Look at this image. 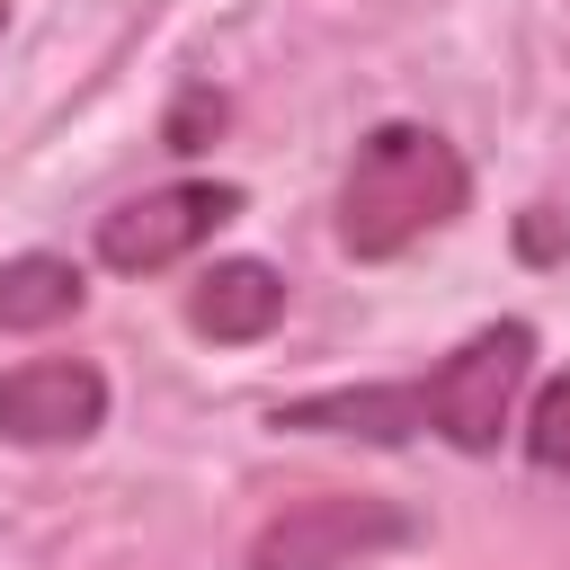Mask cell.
<instances>
[{"instance_id":"cell-1","label":"cell","mask_w":570,"mask_h":570,"mask_svg":"<svg viewBox=\"0 0 570 570\" xmlns=\"http://www.w3.org/2000/svg\"><path fill=\"white\" fill-rule=\"evenodd\" d=\"M525 374H534V330H525V321H490V330H472L436 374L294 392V401H276V428H294V436H356V445L445 436L454 454H499Z\"/></svg>"},{"instance_id":"cell-2","label":"cell","mask_w":570,"mask_h":570,"mask_svg":"<svg viewBox=\"0 0 570 570\" xmlns=\"http://www.w3.org/2000/svg\"><path fill=\"white\" fill-rule=\"evenodd\" d=\"M463 205H472V169L436 125H374L338 178V249L401 258L410 240L445 232Z\"/></svg>"},{"instance_id":"cell-3","label":"cell","mask_w":570,"mask_h":570,"mask_svg":"<svg viewBox=\"0 0 570 570\" xmlns=\"http://www.w3.org/2000/svg\"><path fill=\"white\" fill-rule=\"evenodd\" d=\"M232 214H240V187H232V178L142 187V196H125L116 214H98V267H116V276H160V267L196 258Z\"/></svg>"},{"instance_id":"cell-4","label":"cell","mask_w":570,"mask_h":570,"mask_svg":"<svg viewBox=\"0 0 570 570\" xmlns=\"http://www.w3.org/2000/svg\"><path fill=\"white\" fill-rule=\"evenodd\" d=\"M410 534H419L410 508L330 490V499H294L285 517H267L258 543H249V570H347L356 552H383V543H410Z\"/></svg>"},{"instance_id":"cell-5","label":"cell","mask_w":570,"mask_h":570,"mask_svg":"<svg viewBox=\"0 0 570 570\" xmlns=\"http://www.w3.org/2000/svg\"><path fill=\"white\" fill-rule=\"evenodd\" d=\"M107 428V374L89 356H36L0 374V436L9 445H80Z\"/></svg>"},{"instance_id":"cell-6","label":"cell","mask_w":570,"mask_h":570,"mask_svg":"<svg viewBox=\"0 0 570 570\" xmlns=\"http://www.w3.org/2000/svg\"><path fill=\"white\" fill-rule=\"evenodd\" d=\"M285 321V276L267 258H214L196 285H187V330L214 338V347H249Z\"/></svg>"},{"instance_id":"cell-7","label":"cell","mask_w":570,"mask_h":570,"mask_svg":"<svg viewBox=\"0 0 570 570\" xmlns=\"http://www.w3.org/2000/svg\"><path fill=\"white\" fill-rule=\"evenodd\" d=\"M89 303V276L71 267V258H53V249H27V258H9L0 267V330H53V321H71Z\"/></svg>"},{"instance_id":"cell-8","label":"cell","mask_w":570,"mask_h":570,"mask_svg":"<svg viewBox=\"0 0 570 570\" xmlns=\"http://www.w3.org/2000/svg\"><path fill=\"white\" fill-rule=\"evenodd\" d=\"M525 463L534 472H552V481H570V374H552V383H534V401H525Z\"/></svg>"},{"instance_id":"cell-9","label":"cell","mask_w":570,"mask_h":570,"mask_svg":"<svg viewBox=\"0 0 570 570\" xmlns=\"http://www.w3.org/2000/svg\"><path fill=\"white\" fill-rule=\"evenodd\" d=\"M214 125H223V98H214V89H187V98L169 107V151H205Z\"/></svg>"},{"instance_id":"cell-10","label":"cell","mask_w":570,"mask_h":570,"mask_svg":"<svg viewBox=\"0 0 570 570\" xmlns=\"http://www.w3.org/2000/svg\"><path fill=\"white\" fill-rule=\"evenodd\" d=\"M0 36H9V0H0Z\"/></svg>"}]
</instances>
